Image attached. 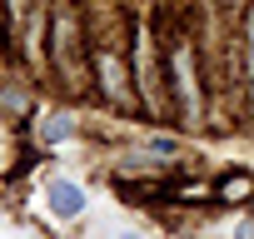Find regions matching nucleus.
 <instances>
[{
  "label": "nucleus",
  "mask_w": 254,
  "mask_h": 239,
  "mask_svg": "<svg viewBox=\"0 0 254 239\" xmlns=\"http://www.w3.org/2000/svg\"><path fill=\"white\" fill-rule=\"evenodd\" d=\"M45 204H50V214H55V219H80V214H85V189H80L75 179H65V175H60V179H50V184H45Z\"/></svg>",
  "instance_id": "f257e3e1"
},
{
  "label": "nucleus",
  "mask_w": 254,
  "mask_h": 239,
  "mask_svg": "<svg viewBox=\"0 0 254 239\" xmlns=\"http://www.w3.org/2000/svg\"><path fill=\"white\" fill-rule=\"evenodd\" d=\"M175 70H180V100H185V110H190V120H194V70H190V55H185V50H180Z\"/></svg>",
  "instance_id": "f03ea898"
},
{
  "label": "nucleus",
  "mask_w": 254,
  "mask_h": 239,
  "mask_svg": "<svg viewBox=\"0 0 254 239\" xmlns=\"http://www.w3.org/2000/svg\"><path fill=\"white\" fill-rule=\"evenodd\" d=\"M70 130H75V125H70V120H65V115H50V120H45V125H40V135H45L50 145H55V140H65Z\"/></svg>",
  "instance_id": "7ed1b4c3"
},
{
  "label": "nucleus",
  "mask_w": 254,
  "mask_h": 239,
  "mask_svg": "<svg viewBox=\"0 0 254 239\" xmlns=\"http://www.w3.org/2000/svg\"><path fill=\"white\" fill-rule=\"evenodd\" d=\"M100 75H105V90L120 95V65H115V55H100Z\"/></svg>",
  "instance_id": "20e7f679"
},
{
  "label": "nucleus",
  "mask_w": 254,
  "mask_h": 239,
  "mask_svg": "<svg viewBox=\"0 0 254 239\" xmlns=\"http://www.w3.org/2000/svg\"><path fill=\"white\" fill-rule=\"evenodd\" d=\"M249 189H254V179H244V175H234V179H224V184H219V194H224V199H229V194H249Z\"/></svg>",
  "instance_id": "39448f33"
},
{
  "label": "nucleus",
  "mask_w": 254,
  "mask_h": 239,
  "mask_svg": "<svg viewBox=\"0 0 254 239\" xmlns=\"http://www.w3.org/2000/svg\"><path fill=\"white\" fill-rule=\"evenodd\" d=\"M239 239H254V219H244V224H239Z\"/></svg>",
  "instance_id": "423d86ee"
},
{
  "label": "nucleus",
  "mask_w": 254,
  "mask_h": 239,
  "mask_svg": "<svg viewBox=\"0 0 254 239\" xmlns=\"http://www.w3.org/2000/svg\"><path fill=\"white\" fill-rule=\"evenodd\" d=\"M120 239H150V234H140V229H125V234H120Z\"/></svg>",
  "instance_id": "0eeeda50"
}]
</instances>
